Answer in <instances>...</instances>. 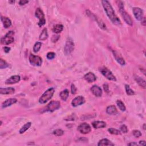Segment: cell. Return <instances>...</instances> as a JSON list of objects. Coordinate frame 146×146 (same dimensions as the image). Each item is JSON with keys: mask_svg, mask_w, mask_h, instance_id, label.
<instances>
[{"mask_svg": "<svg viewBox=\"0 0 146 146\" xmlns=\"http://www.w3.org/2000/svg\"><path fill=\"white\" fill-rule=\"evenodd\" d=\"M133 135L136 138H139L142 136V133L139 130H134L133 131Z\"/></svg>", "mask_w": 146, "mask_h": 146, "instance_id": "d590c367", "label": "cell"}, {"mask_svg": "<svg viewBox=\"0 0 146 146\" xmlns=\"http://www.w3.org/2000/svg\"><path fill=\"white\" fill-rule=\"evenodd\" d=\"M116 104H117V106H118L119 109L121 110L122 111H126V106H125V104L123 103L121 100H118L116 101Z\"/></svg>", "mask_w": 146, "mask_h": 146, "instance_id": "f1b7e54d", "label": "cell"}, {"mask_svg": "<svg viewBox=\"0 0 146 146\" xmlns=\"http://www.w3.org/2000/svg\"><path fill=\"white\" fill-rule=\"evenodd\" d=\"M102 4L103 5V7L107 15L108 16V17L112 23L116 25H121V20L119 19L118 16L116 15L114 10H113L112 7L111 6V4H110V3L108 1L104 0V1H102Z\"/></svg>", "mask_w": 146, "mask_h": 146, "instance_id": "6da1fadb", "label": "cell"}, {"mask_svg": "<svg viewBox=\"0 0 146 146\" xmlns=\"http://www.w3.org/2000/svg\"><path fill=\"white\" fill-rule=\"evenodd\" d=\"M14 31H9L8 33L5 35V36L1 38V44L3 45H8L13 42L14 41Z\"/></svg>", "mask_w": 146, "mask_h": 146, "instance_id": "277c9868", "label": "cell"}, {"mask_svg": "<svg viewBox=\"0 0 146 146\" xmlns=\"http://www.w3.org/2000/svg\"><path fill=\"white\" fill-rule=\"evenodd\" d=\"M91 91L92 93L95 96L100 97L102 95V90L101 88L98 86L94 85L91 88Z\"/></svg>", "mask_w": 146, "mask_h": 146, "instance_id": "5bb4252c", "label": "cell"}, {"mask_svg": "<svg viewBox=\"0 0 146 146\" xmlns=\"http://www.w3.org/2000/svg\"><path fill=\"white\" fill-rule=\"evenodd\" d=\"M35 16L39 19L38 26H42L45 23H46V20L45 19V15L43 11L40 8H37L35 10Z\"/></svg>", "mask_w": 146, "mask_h": 146, "instance_id": "52a82bcc", "label": "cell"}, {"mask_svg": "<svg viewBox=\"0 0 146 146\" xmlns=\"http://www.w3.org/2000/svg\"><path fill=\"white\" fill-rule=\"evenodd\" d=\"M4 51L6 53H8L10 51V47H8V46H5V47H4Z\"/></svg>", "mask_w": 146, "mask_h": 146, "instance_id": "b9f144b4", "label": "cell"}, {"mask_svg": "<svg viewBox=\"0 0 146 146\" xmlns=\"http://www.w3.org/2000/svg\"><path fill=\"white\" fill-rule=\"evenodd\" d=\"M103 88L106 93L109 92V87L107 84H105V85H103Z\"/></svg>", "mask_w": 146, "mask_h": 146, "instance_id": "ab89813d", "label": "cell"}, {"mask_svg": "<svg viewBox=\"0 0 146 146\" xmlns=\"http://www.w3.org/2000/svg\"><path fill=\"white\" fill-rule=\"evenodd\" d=\"M21 80V77L19 75H13L10 77L5 81L6 85H13V84L17 83Z\"/></svg>", "mask_w": 146, "mask_h": 146, "instance_id": "4fadbf2b", "label": "cell"}, {"mask_svg": "<svg viewBox=\"0 0 146 146\" xmlns=\"http://www.w3.org/2000/svg\"><path fill=\"white\" fill-rule=\"evenodd\" d=\"M29 62L33 66H40L42 63V60L40 57L35 56L33 54H30L29 56Z\"/></svg>", "mask_w": 146, "mask_h": 146, "instance_id": "ba28073f", "label": "cell"}, {"mask_svg": "<svg viewBox=\"0 0 146 146\" xmlns=\"http://www.w3.org/2000/svg\"><path fill=\"white\" fill-rule=\"evenodd\" d=\"M1 21L2 22L3 25H4V26L5 28L7 29L10 26H11L12 22L10 21V19L9 18L1 17Z\"/></svg>", "mask_w": 146, "mask_h": 146, "instance_id": "603a6c76", "label": "cell"}, {"mask_svg": "<svg viewBox=\"0 0 146 146\" xmlns=\"http://www.w3.org/2000/svg\"><path fill=\"white\" fill-rule=\"evenodd\" d=\"M74 49V44L72 39L67 38L66 42L64 46V53L66 55H70Z\"/></svg>", "mask_w": 146, "mask_h": 146, "instance_id": "8992f818", "label": "cell"}, {"mask_svg": "<svg viewBox=\"0 0 146 146\" xmlns=\"http://www.w3.org/2000/svg\"><path fill=\"white\" fill-rule=\"evenodd\" d=\"M84 78H85V79L89 83L94 82L96 80V76L95 75V74L91 72H89L88 73H87L85 75V77H84Z\"/></svg>", "mask_w": 146, "mask_h": 146, "instance_id": "9a60e30c", "label": "cell"}, {"mask_svg": "<svg viewBox=\"0 0 146 146\" xmlns=\"http://www.w3.org/2000/svg\"><path fill=\"white\" fill-rule=\"evenodd\" d=\"M9 2L10 3V4H14V3L15 2V1H10Z\"/></svg>", "mask_w": 146, "mask_h": 146, "instance_id": "f6af8a7d", "label": "cell"}, {"mask_svg": "<svg viewBox=\"0 0 146 146\" xmlns=\"http://www.w3.org/2000/svg\"><path fill=\"white\" fill-rule=\"evenodd\" d=\"M135 79L136 80V82L138 83V85L139 86L143 87V89H145V86H146L145 81L143 79H142L140 77L136 75L135 76Z\"/></svg>", "mask_w": 146, "mask_h": 146, "instance_id": "7402d4cb", "label": "cell"}, {"mask_svg": "<svg viewBox=\"0 0 146 146\" xmlns=\"http://www.w3.org/2000/svg\"><path fill=\"white\" fill-rule=\"evenodd\" d=\"M17 102V100L15 98H10L5 100L4 102H3L1 107L2 109H5L8 107L9 106H12V105H13V104H15Z\"/></svg>", "mask_w": 146, "mask_h": 146, "instance_id": "2e32d148", "label": "cell"}, {"mask_svg": "<svg viewBox=\"0 0 146 146\" xmlns=\"http://www.w3.org/2000/svg\"><path fill=\"white\" fill-rule=\"evenodd\" d=\"M71 93H72L73 94H75L77 93V87L74 85V84L71 85Z\"/></svg>", "mask_w": 146, "mask_h": 146, "instance_id": "74e56055", "label": "cell"}, {"mask_svg": "<svg viewBox=\"0 0 146 146\" xmlns=\"http://www.w3.org/2000/svg\"><path fill=\"white\" fill-rule=\"evenodd\" d=\"M128 145H138V144L137 143H129L128 144Z\"/></svg>", "mask_w": 146, "mask_h": 146, "instance_id": "ee69618b", "label": "cell"}, {"mask_svg": "<svg viewBox=\"0 0 146 146\" xmlns=\"http://www.w3.org/2000/svg\"><path fill=\"white\" fill-rule=\"evenodd\" d=\"M109 132L110 133V134H113V135H121V131L118 130V129H115V128H110L108 129Z\"/></svg>", "mask_w": 146, "mask_h": 146, "instance_id": "d6a6232c", "label": "cell"}, {"mask_svg": "<svg viewBox=\"0 0 146 146\" xmlns=\"http://www.w3.org/2000/svg\"><path fill=\"white\" fill-rule=\"evenodd\" d=\"M63 29V26L62 25L57 24L54 26V28L53 29V31L54 33H56V34H58L62 31Z\"/></svg>", "mask_w": 146, "mask_h": 146, "instance_id": "484cf974", "label": "cell"}, {"mask_svg": "<svg viewBox=\"0 0 146 146\" xmlns=\"http://www.w3.org/2000/svg\"><path fill=\"white\" fill-rule=\"evenodd\" d=\"M125 90L126 93L128 95H134L135 94V93L134 91H133L129 87V85H125Z\"/></svg>", "mask_w": 146, "mask_h": 146, "instance_id": "f546056e", "label": "cell"}, {"mask_svg": "<svg viewBox=\"0 0 146 146\" xmlns=\"http://www.w3.org/2000/svg\"><path fill=\"white\" fill-rule=\"evenodd\" d=\"M85 103V99L84 98V97L82 96H78L73 100L72 102H71V105L73 107H77L83 105Z\"/></svg>", "mask_w": 146, "mask_h": 146, "instance_id": "7c38bea8", "label": "cell"}, {"mask_svg": "<svg viewBox=\"0 0 146 146\" xmlns=\"http://www.w3.org/2000/svg\"><path fill=\"white\" fill-rule=\"evenodd\" d=\"M106 112L109 115H115L118 113V110L115 106H110L107 108Z\"/></svg>", "mask_w": 146, "mask_h": 146, "instance_id": "ffe728a7", "label": "cell"}, {"mask_svg": "<svg viewBox=\"0 0 146 146\" xmlns=\"http://www.w3.org/2000/svg\"><path fill=\"white\" fill-rule=\"evenodd\" d=\"M120 129H121V131L123 132V133H127L128 132V128L127 127V126L125 125H123L121 126V127H120Z\"/></svg>", "mask_w": 146, "mask_h": 146, "instance_id": "8d00e7d4", "label": "cell"}, {"mask_svg": "<svg viewBox=\"0 0 146 146\" xmlns=\"http://www.w3.org/2000/svg\"><path fill=\"white\" fill-rule=\"evenodd\" d=\"M48 38V33H47V30L46 28H44L43 29L42 31L41 32V33L40 35V40L41 41H45Z\"/></svg>", "mask_w": 146, "mask_h": 146, "instance_id": "4316f807", "label": "cell"}, {"mask_svg": "<svg viewBox=\"0 0 146 146\" xmlns=\"http://www.w3.org/2000/svg\"><path fill=\"white\" fill-rule=\"evenodd\" d=\"M69 90L66 89V90L62 91L60 93V96L62 100H64V101H66L68 97H69Z\"/></svg>", "mask_w": 146, "mask_h": 146, "instance_id": "d4e9b609", "label": "cell"}, {"mask_svg": "<svg viewBox=\"0 0 146 146\" xmlns=\"http://www.w3.org/2000/svg\"><path fill=\"white\" fill-rule=\"evenodd\" d=\"M139 144L141 145H145V142L144 140H141L139 142Z\"/></svg>", "mask_w": 146, "mask_h": 146, "instance_id": "7bdbcfd3", "label": "cell"}, {"mask_svg": "<svg viewBox=\"0 0 146 146\" xmlns=\"http://www.w3.org/2000/svg\"><path fill=\"white\" fill-rule=\"evenodd\" d=\"M99 71L102 73V75L104 77H105L107 79L112 81H115V82L116 80L115 77L113 75L111 71L109 70L107 68L105 67H101L99 69Z\"/></svg>", "mask_w": 146, "mask_h": 146, "instance_id": "5b68a950", "label": "cell"}, {"mask_svg": "<svg viewBox=\"0 0 146 146\" xmlns=\"http://www.w3.org/2000/svg\"><path fill=\"white\" fill-rule=\"evenodd\" d=\"M63 134H64V131L61 129H56V130L53 132V134L54 135L57 136V137H61V136H62L63 135Z\"/></svg>", "mask_w": 146, "mask_h": 146, "instance_id": "836d02e7", "label": "cell"}, {"mask_svg": "<svg viewBox=\"0 0 146 146\" xmlns=\"http://www.w3.org/2000/svg\"><path fill=\"white\" fill-rule=\"evenodd\" d=\"M42 46V43L40 42H37L35 44L34 47H33V51L34 53H37L40 50V48Z\"/></svg>", "mask_w": 146, "mask_h": 146, "instance_id": "4dcf8cb0", "label": "cell"}, {"mask_svg": "<svg viewBox=\"0 0 146 146\" xmlns=\"http://www.w3.org/2000/svg\"><path fill=\"white\" fill-rule=\"evenodd\" d=\"M60 102L59 101H51L48 103V105L46 106V111L53 112L55 110L59 109L60 107Z\"/></svg>", "mask_w": 146, "mask_h": 146, "instance_id": "30bf717a", "label": "cell"}, {"mask_svg": "<svg viewBox=\"0 0 146 146\" xmlns=\"http://www.w3.org/2000/svg\"><path fill=\"white\" fill-rule=\"evenodd\" d=\"M9 66V65L6 61H4L2 59H1V60H0V69H6V68L8 67Z\"/></svg>", "mask_w": 146, "mask_h": 146, "instance_id": "1f68e13d", "label": "cell"}, {"mask_svg": "<svg viewBox=\"0 0 146 146\" xmlns=\"http://www.w3.org/2000/svg\"><path fill=\"white\" fill-rule=\"evenodd\" d=\"M54 88H50L47 89L41 96V98L39 99V102L41 104L46 103L48 100L51 99V98L54 95Z\"/></svg>", "mask_w": 146, "mask_h": 146, "instance_id": "3957f363", "label": "cell"}, {"mask_svg": "<svg viewBox=\"0 0 146 146\" xmlns=\"http://www.w3.org/2000/svg\"><path fill=\"white\" fill-rule=\"evenodd\" d=\"M90 14L91 17V18H93V19H95V21H96V22L98 23V25L99 26V27L100 28H101L102 29H103V30H106V26L105 24V23H104V22L101 20V19L99 18L98 17H97L96 16H95L94 15H93L92 13H90V14Z\"/></svg>", "mask_w": 146, "mask_h": 146, "instance_id": "e0dca14e", "label": "cell"}, {"mask_svg": "<svg viewBox=\"0 0 146 146\" xmlns=\"http://www.w3.org/2000/svg\"><path fill=\"white\" fill-rule=\"evenodd\" d=\"M31 125V123L30 122H28L27 123H26V124L22 127L21 129H20V130H19V134H23V133H24L25 131H26L30 127V126Z\"/></svg>", "mask_w": 146, "mask_h": 146, "instance_id": "83f0119b", "label": "cell"}, {"mask_svg": "<svg viewBox=\"0 0 146 146\" xmlns=\"http://www.w3.org/2000/svg\"><path fill=\"white\" fill-rule=\"evenodd\" d=\"M98 145L99 146H101V145H108V146H110V145H114V144L112 143L108 140L107 139H103L102 140H100L98 144Z\"/></svg>", "mask_w": 146, "mask_h": 146, "instance_id": "cb8c5ba5", "label": "cell"}, {"mask_svg": "<svg viewBox=\"0 0 146 146\" xmlns=\"http://www.w3.org/2000/svg\"><path fill=\"white\" fill-rule=\"evenodd\" d=\"M119 2L120 3V4L118 5L119 7V10L120 12H121L122 17L123 18V19H124V20L126 22V24H128L129 26H132L133 22L131 19V17H130V15H129L127 13L125 10L124 5L123 4V2L121 1H119Z\"/></svg>", "mask_w": 146, "mask_h": 146, "instance_id": "7a4b0ae2", "label": "cell"}, {"mask_svg": "<svg viewBox=\"0 0 146 146\" xmlns=\"http://www.w3.org/2000/svg\"><path fill=\"white\" fill-rule=\"evenodd\" d=\"M133 13H134L135 18L138 21H142V19H143V12L140 8L137 7L134 8H133Z\"/></svg>", "mask_w": 146, "mask_h": 146, "instance_id": "8fae6325", "label": "cell"}, {"mask_svg": "<svg viewBox=\"0 0 146 146\" xmlns=\"http://www.w3.org/2000/svg\"><path fill=\"white\" fill-rule=\"evenodd\" d=\"M59 35H53V37H52V41L53 42H57L58 40H59L60 38Z\"/></svg>", "mask_w": 146, "mask_h": 146, "instance_id": "f35d334b", "label": "cell"}, {"mask_svg": "<svg viewBox=\"0 0 146 146\" xmlns=\"http://www.w3.org/2000/svg\"><path fill=\"white\" fill-rule=\"evenodd\" d=\"M29 2V1H24V0H23V1H20L19 2V5H25V4H28V3Z\"/></svg>", "mask_w": 146, "mask_h": 146, "instance_id": "60d3db41", "label": "cell"}, {"mask_svg": "<svg viewBox=\"0 0 146 146\" xmlns=\"http://www.w3.org/2000/svg\"><path fill=\"white\" fill-rule=\"evenodd\" d=\"M78 131L83 134H89L91 131V128L90 126L86 123H83L78 127Z\"/></svg>", "mask_w": 146, "mask_h": 146, "instance_id": "9c48e42d", "label": "cell"}, {"mask_svg": "<svg viewBox=\"0 0 146 146\" xmlns=\"http://www.w3.org/2000/svg\"><path fill=\"white\" fill-rule=\"evenodd\" d=\"M112 53L113 54V56H114L116 61L118 62L121 64V65H125L126 64L125 61L124 60V59L121 56V55H119L118 54V52H116L115 51H112Z\"/></svg>", "mask_w": 146, "mask_h": 146, "instance_id": "ac0fdd59", "label": "cell"}, {"mask_svg": "<svg viewBox=\"0 0 146 146\" xmlns=\"http://www.w3.org/2000/svg\"><path fill=\"white\" fill-rule=\"evenodd\" d=\"M46 57L48 60H53L56 57V54L53 52H49L47 54Z\"/></svg>", "mask_w": 146, "mask_h": 146, "instance_id": "e575fe53", "label": "cell"}, {"mask_svg": "<svg viewBox=\"0 0 146 146\" xmlns=\"http://www.w3.org/2000/svg\"><path fill=\"white\" fill-rule=\"evenodd\" d=\"M92 125L93 127L96 129L103 128L106 127V123L103 121H95L92 123Z\"/></svg>", "mask_w": 146, "mask_h": 146, "instance_id": "d6986e66", "label": "cell"}, {"mask_svg": "<svg viewBox=\"0 0 146 146\" xmlns=\"http://www.w3.org/2000/svg\"><path fill=\"white\" fill-rule=\"evenodd\" d=\"M15 91V90L14 88L12 87H8V88H1L0 89V93L1 94H13Z\"/></svg>", "mask_w": 146, "mask_h": 146, "instance_id": "44dd1931", "label": "cell"}]
</instances>
